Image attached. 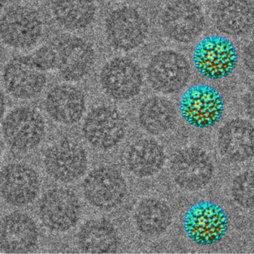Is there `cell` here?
I'll list each match as a JSON object with an SVG mask.
<instances>
[{
  "instance_id": "7c38bea8",
  "label": "cell",
  "mask_w": 254,
  "mask_h": 254,
  "mask_svg": "<svg viewBox=\"0 0 254 254\" xmlns=\"http://www.w3.org/2000/svg\"><path fill=\"white\" fill-rule=\"evenodd\" d=\"M127 131L123 114L111 106L100 105L87 114L82 133L90 145L98 149L114 148L122 142Z\"/></svg>"
},
{
  "instance_id": "484cf974",
  "label": "cell",
  "mask_w": 254,
  "mask_h": 254,
  "mask_svg": "<svg viewBox=\"0 0 254 254\" xmlns=\"http://www.w3.org/2000/svg\"><path fill=\"white\" fill-rule=\"evenodd\" d=\"M134 221L136 228L146 236H158L170 227L172 212L169 205L155 197L142 199L136 207Z\"/></svg>"
},
{
  "instance_id": "4316f807",
  "label": "cell",
  "mask_w": 254,
  "mask_h": 254,
  "mask_svg": "<svg viewBox=\"0 0 254 254\" xmlns=\"http://www.w3.org/2000/svg\"><path fill=\"white\" fill-rule=\"evenodd\" d=\"M231 194L235 202L242 208L254 209V171H246L234 178Z\"/></svg>"
},
{
  "instance_id": "9c48e42d",
  "label": "cell",
  "mask_w": 254,
  "mask_h": 254,
  "mask_svg": "<svg viewBox=\"0 0 254 254\" xmlns=\"http://www.w3.org/2000/svg\"><path fill=\"white\" fill-rule=\"evenodd\" d=\"M2 133L10 148L20 152H28L42 142L46 133L45 121L34 108L20 107L4 119Z\"/></svg>"
},
{
  "instance_id": "2e32d148",
  "label": "cell",
  "mask_w": 254,
  "mask_h": 254,
  "mask_svg": "<svg viewBox=\"0 0 254 254\" xmlns=\"http://www.w3.org/2000/svg\"><path fill=\"white\" fill-rule=\"evenodd\" d=\"M59 75L65 81L76 82L87 76L96 64L94 47L78 36L62 38L56 47Z\"/></svg>"
},
{
  "instance_id": "9a60e30c",
  "label": "cell",
  "mask_w": 254,
  "mask_h": 254,
  "mask_svg": "<svg viewBox=\"0 0 254 254\" xmlns=\"http://www.w3.org/2000/svg\"><path fill=\"white\" fill-rule=\"evenodd\" d=\"M170 169L175 183L187 191L204 188L214 175L212 160L204 151L196 147H189L175 154Z\"/></svg>"
},
{
  "instance_id": "cb8c5ba5",
  "label": "cell",
  "mask_w": 254,
  "mask_h": 254,
  "mask_svg": "<svg viewBox=\"0 0 254 254\" xmlns=\"http://www.w3.org/2000/svg\"><path fill=\"white\" fill-rule=\"evenodd\" d=\"M51 9L56 23L69 32L87 29L96 16L95 0H53Z\"/></svg>"
},
{
  "instance_id": "7a4b0ae2",
  "label": "cell",
  "mask_w": 254,
  "mask_h": 254,
  "mask_svg": "<svg viewBox=\"0 0 254 254\" xmlns=\"http://www.w3.org/2000/svg\"><path fill=\"white\" fill-rule=\"evenodd\" d=\"M107 41L116 50L130 52L139 48L148 38L149 26L145 16L132 6H122L105 19Z\"/></svg>"
},
{
  "instance_id": "7402d4cb",
  "label": "cell",
  "mask_w": 254,
  "mask_h": 254,
  "mask_svg": "<svg viewBox=\"0 0 254 254\" xmlns=\"http://www.w3.org/2000/svg\"><path fill=\"white\" fill-rule=\"evenodd\" d=\"M166 154L162 145L152 138L136 141L129 148L126 163L130 172L138 178H149L158 173L164 166Z\"/></svg>"
},
{
  "instance_id": "44dd1931",
  "label": "cell",
  "mask_w": 254,
  "mask_h": 254,
  "mask_svg": "<svg viewBox=\"0 0 254 254\" xmlns=\"http://www.w3.org/2000/svg\"><path fill=\"white\" fill-rule=\"evenodd\" d=\"M212 21L224 35L243 36L254 28V4L250 0H220L212 11Z\"/></svg>"
},
{
  "instance_id": "e0dca14e",
  "label": "cell",
  "mask_w": 254,
  "mask_h": 254,
  "mask_svg": "<svg viewBox=\"0 0 254 254\" xmlns=\"http://www.w3.org/2000/svg\"><path fill=\"white\" fill-rule=\"evenodd\" d=\"M41 189L38 172L26 163L7 165L1 173V194L8 204L23 207L33 203Z\"/></svg>"
},
{
  "instance_id": "5b68a950",
  "label": "cell",
  "mask_w": 254,
  "mask_h": 254,
  "mask_svg": "<svg viewBox=\"0 0 254 254\" xmlns=\"http://www.w3.org/2000/svg\"><path fill=\"white\" fill-rule=\"evenodd\" d=\"M229 218L224 209L210 200H201L191 206L184 218L188 237L200 245L220 242L227 233Z\"/></svg>"
},
{
  "instance_id": "d4e9b609",
  "label": "cell",
  "mask_w": 254,
  "mask_h": 254,
  "mask_svg": "<svg viewBox=\"0 0 254 254\" xmlns=\"http://www.w3.org/2000/svg\"><path fill=\"white\" fill-rule=\"evenodd\" d=\"M175 105L166 98L153 96L139 107L138 120L141 127L152 135H162L173 128L177 123Z\"/></svg>"
},
{
  "instance_id": "ba28073f",
  "label": "cell",
  "mask_w": 254,
  "mask_h": 254,
  "mask_svg": "<svg viewBox=\"0 0 254 254\" xmlns=\"http://www.w3.org/2000/svg\"><path fill=\"white\" fill-rule=\"evenodd\" d=\"M139 65L127 57H116L102 66L99 81L103 91L116 101L125 102L137 96L143 86Z\"/></svg>"
},
{
  "instance_id": "4dcf8cb0",
  "label": "cell",
  "mask_w": 254,
  "mask_h": 254,
  "mask_svg": "<svg viewBox=\"0 0 254 254\" xmlns=\"http://www.w3.org/2000/svg\"><path fill=\"white\" fill-rule=\"evenodd\" d=\"M105 1H108V2H118V1H121V0H105Z\"/></svg>"
},
{
  "instance_id": "277c9868",
  "label": "cell",
  "mask_w": 254,
  "mask_h": 254,
  "mask_svg": "<svg viewBox=\"0 0 254 254\" xmlns=\"http://www.w3.org/2000/svg\"><path fill=\"white\" fill-rule=\"evenodd\" d=\"M191 68L187 58L174 50H161L150 59L146 67L148 84L163 94H175L187 86Z\"/></svg>"
},
{
  "instance_id": "8992f818",
  "label": "cell",
  "mask_w": 254,
  "mask_h": 254,
  "mask_svg": "<svg viewBox=\"0 0 254 254\" xmlns=\"http://www.w3.org/2000/svg\"><path fill=\"white\" fill-rule=\"evenodd\" d=\"M44 24L39 13L26 5L8 8L2 14L0 33L7 47L27 50L35 47L43 35Z\"/></svg>"
},
{
  "instance_id": "52a82bcc",
  "label": "cell",
  "mask_w": 254,
  "mask_h": 254,
  "mask_svg": "<svg viewBox=\"0 0 254 254\" xmlns=\"http://www.w3.org/2000/svg\"><path fill=\"white\" fill-rule=\"evenodd\" d=\"M181 115L188 124L197 128L212 127L224 114V101L215 87L199 84L189 88L180 104Z\"/></svg>"
},
{
  "instance_id": "4fadbf2b",
  "label": "cell",
  "mask_w": 254,
  "mask_h": 254,
  "mask_svg": "<svg viewBox=\"0 0 254 254\" xmlns=\"http://www.w3.org/2000/svg\"><path fill=\"white\" fill-rule=\"evenodd\" d=\"M88 158L81 144L64 139L45 151L44 166L47 173L59 182L69 184L78 181L87 169Z\"/></svg>"
},
{
  "instance_id": "8fae6325",
  "label": "cell",
  "mask_w": 254,
  "mask_h": 254,
  "mask_svg": "<svg viewBox=\"0 0 254 254\" xmlns=\"http://www.w3.org/2000/svg\"><path fill=\"white\" fill-rule=\"evenodd\" d=\"M81 213L78 197L69 189H51L44 193L39 202L40 219L51 231H68L76 225Z\"/></svg>"
},
{
  "instance_id": "5bb4252c",
  "label": "cell",
  "mask_w": 254,
  "mask_h": 254,
  "mask_svg": "<svg viewBox=\"0 0 254 254\" xmlns=\"http://www.w3.org/2000/svg\"><path fill=\"white\" fill-rule=\"evenodd\" d=\"M4 86L8 94L22 100L39 96L47 85L46 71L32 56H17L8 61L3 69Z\"/></svg>"
},
{
  "instance_id": "ac0fdd59",
  "label": "cell",
  "mask_w": 254,
  "mask_h": 254,
  "mask_svg": "<svg viewBox=\"0 0 254 254\" xmlns=\"http://www.w3.org/2000/svg\"><path fill=\"white\" fill-rule=\"evenodd\" d=\"M217 145L220 154L233 163H242L254 157V126L248 120L236 119L219 130Z\"/></svg>"
},
{
  "instance_id": "6da1fadb",
  "label": "cell",
  "mask_w": 254,
  "mask_h": 254,
  "mask_svg": "<svg viewBox=\"0 0 254 254\" xmlns=\"http://www.w3.org/2000/svg\"><path fill=\"white\" fill-rule=\"evenodd\" d=\"M192 60L200 75L208 79L221 80L236 69L239 54L236 46L228 38L210 35L196 45Z\"/></svg>"
},
{
  "instance_id": "30bf717a",
  "label": "cell",
  "mask_w": 254,
  "mask_h": 254,
  "mask_svg": "<svg viewBox=\"0 0 254 254\" xmlns=\"http://www.w3.org/2000/svg\"><path fill=\"white\" fill-rule=\"evenodd\" d=\"M82 191L87 201L101 210H111L126 198L127 183L115 168L102 166L92 170L84 179Z\"/></svg>"
},
{
  "instance_id": "83f0119b",
  "label": "cell",
  "mask_w": 254,
  "mask_h": 254,
  "mask_svg": "<svg viewBox=\"0 0 254 254\" xmlns=\"http://www.w3.org/2000/svg\"><path fill=\"white\" fill-rule=\"evenodd\" d=\"M34 60L44 71H51L57 68V51L49 46H42L34 53Z\"/></svg>"
},
{
  "instance_id": "f1b7e54d",
  "label": "cell",
  "mask_w": 254,
  "mask_h": 254,
  "mask_svg": "<svg viewBox=\"0 0 254 254\" xmlns=\"http://www.w3.org/2000/svg\"><path fill=\"white\" fill-rule=\"evenodd\" d=\"M245 69L254 75V41H251L245 47L242 55Z\"/></svg>"
},
{
  "instance_id": "603a6c76",
  "label": "cell",
  "mask_w": 254,
  "mask_h": 254,
  "mask_svg": "<svg viewBox=\"0 0 254 254\" xmlns=\"http://www.w3.org/2000/svg\"><path fill=\"white\" fill-rule=\"evenodd\" d=\"M78 246L85 253L108 254L117 251L119 236L114 224L105 218H96L83 224L77 235Z\"/></svg>"
},
{
  "instance_id": "d6986e66",
  "label": "cell",
  "mask_w": 254,
  "mask_h": 254,
  "mask_svg": "<svg viewBox=\"0 0 254 254\" xmlns=\"http://www.w3.org/2000/svg\"><path fill=\"white\" fill-rule=\"evenodd\" d=\"M47 114L56 123L66 126L76 124L86 111V99L81 89L71 84L53 87L44 101Z\"/></svg>"
},
{
  "instance_id": "f546056e",
  "label": "cell",
  "mask_w": 254,
  "mask_h": 254,
  "mask_svg": "<svg viewBox=\"0 0 254 254\" xmlns=\"http://www.w3.org/2000/svg\"><path fill=\"white\" fill-rule=\"evenodd\" d=\"M243 104L247 114L254 120V86L245 93L243 97Z\"/></svg>"
},
{
  "instance_id": "3957f363",
  "label": "cell",
  "mask_w": 254,
  "mask_h": 254,
  "mask_svg": "<svg viewBox=\"0 0 254 254\" xmlns=\"http://www.w3.org/2000/svg\"><path fill=\"white\" fill-rule=\"evenodd\" d=\"M163 33L172 41L190 44L203 32L204 14L192 0H172L163 8L160 17Z\"/></svg>"
},
{
  "instance_id": "ffe728a7",
  "label": "cell",
  "mask_w": 254,
  "mask_h": 254,
  "mask_svg": "<svg viewBox=\"0 0 254 254\" xmlns=\"http://www.w3.org/2000/svg\"><path fill=\"white\" fill-rule=\"evenodd\" d=\"M38 236L35 221L27 214L16 211L2 219L0 247L8 254L29 253L36 246Z\"/></svg>"
}]
</instances>
